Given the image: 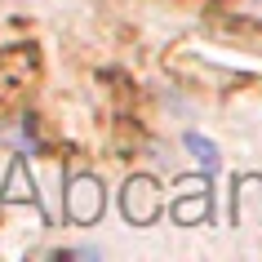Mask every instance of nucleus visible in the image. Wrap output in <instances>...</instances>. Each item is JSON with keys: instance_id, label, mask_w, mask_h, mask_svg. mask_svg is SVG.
<instances>
[{"instance_id": "2", "label": "nucleus", "mask_w": 262, "mask_h": 262, "mask_svg": "<svg viewBox=\"0 0 262 262\" xmlns=\"http://www.w3.org/2000/svg\"><path fill=\"white\" fill-rule=\"evenodd\" d=\"M120 205H124V218L142 227V222H151L156 213H160V191H156V182L147 178V173H138V178H129V182H124Z\"/></svg>"}, {"instance_id": "1", "label": "nucleus", "mask_w": 262, "mask_h": 262, "mask_svg": "<svg viewBox=\"0 0 262 262\" xmlns=\"http://www.w3.org/2000/svg\"><path fill=\"white\" fill-rule=\"evenodd\" d=\"M102 205H107V195H102V182L94 173H76L67 182V191H62V209H67V218L76 227H89V222L102 218Z\"/></svg>"}, {"instance_id": "3", "label": "nucleus", "mask_w": 262, "mask_h": 262, "mask_svg": "<svg viewBox=\"0 0 262 262\" xmlns=\"http://www.w3.org/2000/svg\"><path fill=\"white\" fill-rule=\"evenodd\" d=\"M187 147H191L195 160L205 165V173H213V169H218V147H213L209 138H200V134H187Z\"/></svg>"}]
</instances>
